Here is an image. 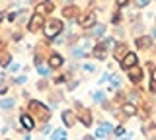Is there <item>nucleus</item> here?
<instances>
[{
  "label": "nucleus",
  "mask_w": 156,
  "mask_h": 140,
  "mask_svg": "<svg viewBox=\"0 0 156 140\" xmlns=\"http://www.w3.org/2000/svg\"><path fill=\"white\" fill-rule=\"evenodd\" d=\"M10 70H12V72H18L20 66H18V64H10Z\"/></svg>",
  "instance_id": "25"
},
{
  "label": "nucleus",
  "mask_w": 156,
  "mask_h": 140,
  "mask_svg": "<svg viewBox=\"0 0 156 140\" xmlns=\"http://www.w3.org/2000/svg\"><path fill=\"white\" fill-rule=\"evenodd\" d=\"M135 64H136V55H135V53H127V56L123 59L121 66L127 70V68H131V66H135Z\"/></svg>",
  "instance_id": "2"
},
{
  "label": "nucleus",
  "mask_w": 156,
  "mask_h": 140,
  "mask_svg": "<svg viewBox=\"0 0 156 140\" xmlns=\"http://www.w3.org/2000/svg\"><path fill=\"white\" fill-rule=\"evenodd\" d=\"M41 23H43V16H41V14H35V16H33V20H31V23H29V29H31V31H37L39 27H41Z\"/></svg>",
  "instance_id": "3"
},
{
  "label": "nucleus",
  "mask_w": 156,
  "mask_h": 140,
  "mask_svg": "<svg viewBox=\"0 0 156 140\" xmlns=\"http://www.w3.org/2000/svg\"><path fill=\"white\" fill-rule=\"evenodd\" d=\"M109 82L113 86H119V78H117V76H109Z\"/></svg>",
  "instance_id": "20"
},
{
  "label": "nucleus",
  "mask_w": 156,
  "mask_h": 140,
  "mask_svg": "<svg viewBox=\"0 0 156 140\" xmlns=\"http://www.w3.org/2000/svg\"><path fill=\"white\" fill-rule=\"evenodd\" d=\"M39 74H41V76H45V74H49V70L45 68V66H39Z\"/></svg>",
  "instance_id": "22"
},
{
  "label": "nucleus",
  "mask_w": 156,
  "mask_h": 140,
  "mask_svg": "<svg viewBox=\"0 0 156 140\" xmlns=\"http://www.w3.org/2000/svg\"><path fill=\"white\" fill-rule=\"evenodd\" d=\"M65 123L68 125V127L74 123V121H72V113H70V111H65Z\"/></svg>",
  "instance_id": "15"
},
{
  "label": "nucleus",
  "mask_w": 156,
  "mask_h": 140,
  "mask_svg": "<svg viewBox=\"0 0 156 140\" xmlns=\"http://www.w3.org/2000/svg\"><path fill=\"white\" fill-rule=\"evenodd\" d=\"M84 70H88V72H94L96 68H94V66H92V64H84Z\"/></svg>",
  "instance_id": "24"
},
{
  "label": "nucleus",
  "mask_w": 156,
  "mask_h": 140,
  "mask_svg": "<svg viewBox=\"0 0 156 140\" xmlns=\"http://www.w3.org/2000/svg\"><path fill=\"white\" fill-rule=\"evenodd\" d=\"M152 78H154V80H156V70H154V72H152Z\"/></svg>",
  "instance_id": "27"
},
{
  "label": "nucleus",
  "mask_w": 156,
  "mask_h": 140,
  "mask_svg": "<svg viewBox=\"0 0 156 140\" xmlns=\"http://www.w3.org/2000/svg\"><path fill=\"white\" fill-rule=\"evenodd\" d=\"M127 2H129V0H117V6H125Z\"/></svg>",
  "instance_id": "26"
},
{
  "label": "nucleus",
  "mask_w": 156,
  "mask_h": 140,
  "mask_svg": "<svg viewBox=\"0 0 156 140\" xmlns=\"http://www.w3.org/2000/svg\"><path fill=\"white\" fill-rule=\"evenodd\" d=\"M148 45H150V37H140V39H136V47H140V49H146Z\"/></svg>",
  "instance_id": "8"
},
{
  "label": "nucleus",
  "mask_w": 156,
  "mask_h": 140,
  "mask_svg": "<svg viewBox=\"0 0 156 140\" xmlns=\"http://www.w3.org/2000/svg\"><path fill=\"white\" fill-rule=\"evenodd\" d=\"M94 22H96V14L92 12V14H88V16L84 18V20H82V27H90Z\"/></svg>",
  "instance_id": "4"
},
{
  "label": "nucleus",
  "mask_w": 156,
  "mask_h": 140,
  "mask_svg": "<svg viewBox=\"0 0 156 140\" xmlns=\"http://www.w3.org/2000/svg\"><path fill=\"white\" fill-rule=\"evenodd\" d=\"M0 82H2V76H0Z\"/></svg>",
  "instance_id": "29"
},
{
  "label": "nucleus",
  "mask_w": 156,
  "mask_h": 140,
  "mask_svg": "<svg viewBox=\"0 0 156 140\" xmlns=\"http://www.w3.org/2000/svg\"><path fill=\"white\" fill-rule=\"evenodd\" d=\"M123 113H125V115H135V113H136L135 105H125V107H123Z\"/></svg>",
  "instance_id": "12"
},
{
  "label": "nucleus",
  "mask_w": 156,
  "mask_h": 140,
  "mask_svg": "<svg viewBox=\"0 0 156 140\" xmlns=\"http://www.w3.org/2000/svg\"><path fill=\"white\" fill-rule=\"evenodd\" d=\"M0 20H2V14H0Z\"/></svg>",
  "instance_id": "28"
},
{
  "label": "nucleus",
  "mask_w": 156,
  "mask_h": 140,
  "mask_svg": "<svg viewBox=\"0 0 156 140\" xmlns=\"http://www.w3.org/2000/svg\"><path fill=\"white\" fill-rule=\"evenodd\" d=\"M86 55H88V53H84L82 49H74V51H72V56H74V59H82V56H86Z\"/></svg>",
  "instance_id": "14"
},
{
  "label": "nucleus",
  "mask_w": 156,
  "mask_h": 140,
  "mask_svg": "<svg viewBox=\"0 0 156 140\" xmlns=\"http://www.w3.org/2000/svg\"><path fill=\"white\" fill-rule=\"evenodd\" d=\"M148 2H150V0H135V4H136L139 8H144V6H146Z\"/></svg>",
  "instance_id": "17"
},
{
  "label": "nucleus",
  "mask_w": 156,
  "mask_h": 140,
  "mask_svg": "<svg viewBox=\"0 0 156 140\" xmlns=\"http://www.w3.org/2000/svg\"><path fill=\"white\" fill-rule=\"evenodd\" d=\"M80 49L84 51V53H90V41H88V39H82L80 41Z\"/></svg>",
  "instance_id": "11"
},
{
  "label": "nucleus",
  "mask_w": 156,
  "mask_h": 140,
  "mask_svg": "<svg viewBox=\"0 0 156 140\" xmlns=\"http://www.w3.org/2000/svg\"><path fill=\"white\" fill-rule=\"evenodd\" d=\"M61 64H62V59H61L58 55H53L51 60H49V66H51V68H58Z\"/></svg>",
  "instance_id": "5"
},
{
  "label": "nucleus",
  "mask_w": 156,
  "mask_h": 140,
  "mask_svg": "<svg viewBox=\"0 0 156 140\" xmlns=\"http://www.w3.org/2000/svg\"><path fill=\"white\" fill-rule=\"evenodd\" d=\"M96 56L104 60L105 59V47H98V49H96Z\"/></svg>",
  "instance_id": "13"
},
{
  "label": "nucleus",
  "mask_w": 156,
  "mask_h": 140,
  "mask_svg": "<svg viewBox=\"0 0 156 140\" xmlns=\"http://www.w3.org/2000/svg\"><path fill=\"white\" fill-rule=\"evenodd\" d=\"M104 31H105V26H104V23H98V26L94 27V29H92V37L96 39V37H100Z\"/></svg>",
  "instance_id": "6"
},
{
  "label": "nucleus",
  "mask_w": 156,
  "mask_h": 140,
  "mask_svg": "<svg viewBox=\"0 0 156 140\" xmlns=\"http://www.w3.org/2000/svg\"><path fill=\"white\" fill-rule=\"evenodd\" d=\"M96 138H107V130H104V128H98L96 130Z\"/></svg>",
  "instance_id": "16"
},
{
  "label": "nucleus",
  "mask_w": 156,
  "mask_h": 140,
  "mask_svg": "<svg viewBox=\"0 0 156 140\" xmlns=\"http://www.w3.org/2000/svg\"><path fill=\"white\" fill-rule=\"evenodd\" d=\"M101 128H104V130H107V132H111V130H113V127H111L109 123H104V125H101Z\"/></svg>",
  "instance_id": "21"
},
{
  "label": "nucleus",
  "mask_w": 156,
  "mask_h": 140,
  "mask_svg": "<svg viewBox=\"0 0 156 140\" xmlns=\"http://www.w3.org/2000/svg\"><path fill=\"white\" fill-rule=\"evenodd\" d=\"M22 125H23V128H27V130L33 128V121L29 119L27 115H22Z\"/></svg>",
  "instance_id": "7"
},
{
  "label": "nucleus",
  "mask_w": 156,
  "mask_h": 140,
  "mask_svg": "<svg viewBox=\"0 0 156 140\" xmlns=\"http://www.w3.org/2000/svg\"><path fill=\"white\" fill-rule=\"evenodd\" d=\"M104 47H113V41H111V39H105L104 41Z\"/></svg>",
  "instance_id": "23"
},
{
  "label": "nucleus",
  "mask_w": 156,
  "mask_h": 140,
  "mask_svg": "<svg viewBox=\"0 0 156 140\" xmlns=\"http://www.w3.org/2000/svg\"><path fill=\"white\" fill-rule=\"evenodd\" d=\"M0 107L2 109H12L14 107V99H2L0 101Z\"/></svg>",
  "instance_id": "10"
},
{
  "label": "nucleus",
  "mask_w": 156,
  "mask_h": 140,
  "mask_svg": "<svg viewBox=\"0 0 156 140\" xmlns=\"http://www.w3.org/2000/svg\"><path fill=\"white\" fill-rule=\"evenodd\" d=\"M94 99L96 101H104V94H101V91H96V94H94Z\"/></svg>",
  "instance_id": "18"
},
{
  "label": "nucleus",
  "mask_w": 156,
  "mask_h": 140,
  "mask_svg": "<svg viewBox=\"0 0 156 140\" xmlns=\"http://www.w3.org/2000/svg\"><path fill=\"white\" fill-rule=\"evenodd\" d=\"M61 29H62V23L61 22H49L47 27H45V35L49 37V39H55Z\"/></svg>",
  "instance_id": "1"
},
{
  "label": "nucleus",
  "mask_w": 156,
  "mask_h": 140,
  "mask_svg": "<svg viewBox=\"0 0 156 140\" xmlns=\"http://www.w3.org/2000/svg\"><path fill=\"white\" fill-rule=\"evenodd\" d=\"M51 138H55V140H61V138H66V132H65V130H62V128H57V130H55V132H53V134H51Z\"/></svg>",
  "instance_id": "9"
},
{
  "label": "nucleus",
  "mask_w": 156,
  "mask_h": 140,
  "mask_svg": "<svg viewBox=\"0 0 156 140\" xmlns=\"http://www.w3.org/2000/svg\"><path fill=\"white\" fill-rule=\"evenodd\" d=\"M115 134H117V136H123V134H125V128L123 127H117L115 128Z\"/></svg>",
  "instance_id": "19"
}]
</instances>
